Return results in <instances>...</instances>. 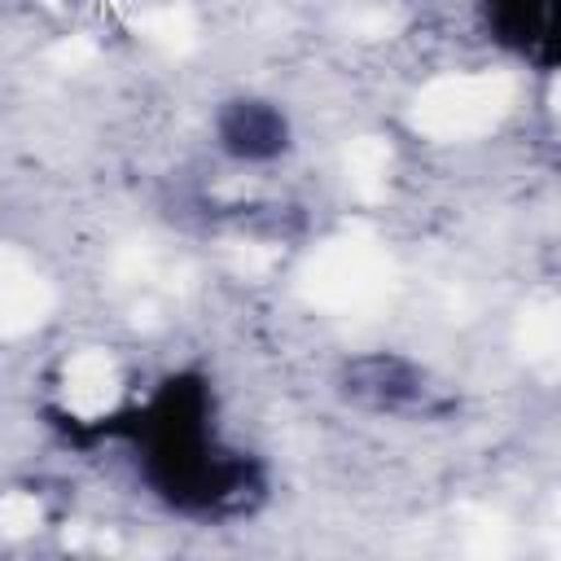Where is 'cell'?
<instances>
[{
    "label": "cell",
    "mask_w": 561,
    "mask_h": 561,
    "mask_svg": "<svg viewBox=\"0 0 561 561\" xmlns=\"http://www.w3.org/2000/svg\"><path fill=\"white\" fill-rule=\"evenodd\" d=\"M390 259L386 250L368 237V232H346L337 241H329L302 272V294L307 302L337 311V316H364L373 311L386 289H390Z\"/></svg>",
    "instance_id": "cell-1"
},
{
    "label": "cell",
    "mask_w": 561,
    "mask_h": 561,
    "mask_svg": "<svg viewBox=\"0 0 561 561\" xmlns=\"http://www.w3.org/2000/svg\"><path fill=\"white\" fill-rule=\"evenodd\" d=\"M513 105L508 75H443L421 88L412 105V127L430 140H473L491 131Z\"/></svg>",
    "instance_id": "cell-2"
},
{
    "label": "cell",
    "mask_w": 561,
    "mask_h": 561,
    "mask_svg": "<svg viewBox=\"0 0 561 561\" xmlns=\"http://www.w3.org/2000/svg\"><path fill=\"white\" fill-rule=\"evenodd\" d=\"M53 307L48 285L39 272L9 245H0V333H26L35 329Z\"/></svg>",
    "instance_id": "cell-3"
},
{
    "label": "cell",
    "mask_w": 561,
    "mask_h": 561,
    "mask_svg": "<svg viewBox=\"0 0 561 561\" xmlns=\"http://www.w3.org/2000/svg\"><path fill=\"white\" fill-rule=\"evenodd\" d=\"M61 394L66 408L83 421L110 412L114 394H118V368L105 351H79L66 359V377H61Z\"/></svg>",
    "instance_id": "cell-4"
},
{
    "label": "cell",
    "mask_w": 561,
    "mask_h": 561,
    "mask_svg": "<svg viewBox=\"0 0 561 561\" xmlns=\"http://www.w3.org/2000/svg\"><path fill=\"white\" fill-rule=\"evenodd\" d=\"M386 175H390V149L381 140H373V136L351 140V149H346V184H351V193L373 202V197L386 193Z\"/></svg>",
    "instance_id": "cell-5"
},
{
    "label": "cell",
    "mask_w": 561,
    "mask_h": 561,
    "mask_svg": "<svg viewBox=\"0 0 561 561\" xmlns=\"http://www.w3.org/2000/svg\"><path fill=\"white\" fill-rule=\"evenodd\" d=\"M517 342H522V355L535 359V364H548L557 355V342H561V320H557V302H535L526 307L522 324H517Z\"/></svg>",
    "instance_id": "cell-6"
},
{
    "label": "cell",
    "mask_w": 561,
    "mask_h": 561,
    "mask_svg": "<svg viewBox=\"0 0 561 561\" xmlns=\"http://www.w3.org/2000/svg\"><path fill=\"white\" fill-rule=\"evenodd\" d=\"M145 35L167 53H184L197 39V22H193V13L184 4H162V9H153L145 18Z\"/></svg>",
    "instance_id": "cell-7"
},
{
    "label": "cell",
    "mask_w": 561,
    "mask_h": 561,
    "mask_svg": "<svg viewBox=\"0 0 561 561\" xmlns=\"http://www.w3.org/2000/svg\"><path fill=\"white\" fill-rule=\"evenodd\" d=\"M39 500L35 495H26V491H9L4 500H0V535H9V539H22V535H31L35 526H39Z\"/></svg>",
    "instance_id": "cell-8"
},
{
    "label": "cell",
    "mask_w": 561,
    "mask_h": 561,
    "mask_svg": "<svg viewBox=\"0 0 561 561\" xmlns=\"http://www.w3.org/2000/svg\"><path fill=\"white\" fill-rule=\"evenodd\" d=\"M465 548L473 557H504L508 552V526L491 513H478L473 526H465Z\"/></svg>",
    "instance_id": "cell-9"
},
{
    "label": "cell",
    "mask_w": 561,
    "mask_h": 561,
    "mask_svg": "<svg viewBox=\"0 0 561 561\" xmlns=\"http://www.w3.org/2000/svg\"><path fill=\"white\" fill-rule=\"evenodd\" d=\"M96 57V48L88 44V39H61L57 48H53V61L61 66V70H79V66H88Z\"/></svg>",
    "instance_id": "cell-10"
}]
</instances>
